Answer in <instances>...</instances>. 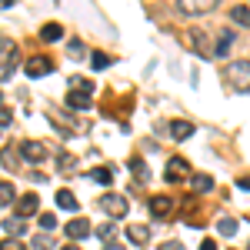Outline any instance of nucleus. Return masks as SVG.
<instances>
[{"instance_id": "obj_1", "label": "nucleus", "mask_w": 250, "mask_h": 250, "mask_svg": "<svg viewBox=\"0 0 250 250\" xmlns=\"http://www.w3.org/2000/svg\"><path fill=\"white\" fill-rule=\"evenodd\" d=\"M224 83L230 94H250V60H233L224 70Z\"/></svg>"}, {"instance_id": "obj_2", "label": "nucleus", "mask_w": 250, "mask_h": 250, "mask_svg": "<svg viewBox=\"0 0 250 250\" xmlns=\"http://www.w3.org/2000/svg\"><path fill=\"white\" fill-rule=\"evenodd\" d=\"M14 70H17V43L3 37L0 40V83L14 77Z\"/></svg>"}, {"instance_id": "obj_3", "label": "nucleus", "mask_w": 250, "mask_h": 250, "mask_svg": "<svg viewBox=\"0 0 250 250\" xmlns=\"http://www.w3.org/2000/svg\"><path fill=\"white\" fill-rule=\"evenodd\" d=\"M97 207L107 213V217H127V213H130V200L120 197V193H104Z\"/></svg>"}, {"instance_id": "obj_4", "label": "nucleus", "mask_w": 250, "mask_h": 250, "mask_svg": "<svg viewBox=\"0 0 250 250\" xmlns=\"http://www.w3.org/2000/svg\"><path fill=\"white\" fill-rule=\"evenodd\" d=\"M167 184H177V180H184V177H190V164L184 160V157H170L167 160Z\"/></svg>"}, {"instance_id": "obj_5", "label": "nucleus", "mask_w": 250, "mask_h": 250, "mask_svg": "<svg viewBox=\"0 0 250 250\" xmlns=\"http://www.w3.org/2000/svg\"><path fill=\"white\" fill-rule=\"evenodd\" d=\"M177 10L187 14V17H200V14L213 10V0H177Z\"/></svg>"}, {"instance_id": "obj_6", "label": "nucleus", "mask_w": 250, "mask_h": 250, "mask_svg": "<svg viewBox=\"0 0 250 250\" xmlns=\"http://www.w3.org/2000/svg\"><path fill=\"white\" fill-rule=\"evenodd\" d=\"M37 210H40V197L34 190L30 193H23L17 200V220H27V217H37Z\"/></svg>"}, {"instance_id": "obj_7", "label": "nucleus", "mask_w": 250, "mask_h": 250, "mask_svg": "<svg viewBox=\"0 0 250 250\" xmlns=\"http://www.w3.org/2000/svg\"><path fill=\"white\" fill-rule=\"evenodd\" d=\"M23 70H27V77H47V74H54V60L50 57H30L23 63Z\"/></svg>"}, {"instance_id": "obj_8", "label": "nucleus", "mask_w": 250, "mask_h": 250, "mask_svg": "<svg viewBox=\"0 0 250 250\" xmlns=\"http://www.w3.org/2000/svg\"><path fill=\"white\" fill-rule=\"evenodd\" d=\"M20 157H23L27 164H43L47 147H43V144H37V140H23V144H20Z\"/></svg>"}, {"instance_id": "obj_9", "label": "nucleus", "mask_w": 250, "mask_h": 250, "mask_svg": "<svg viewBox=\"0 0 250 250\" xmlns=\"http://www.w3.org/2000/svg\"><path fill=\"white\" fill-rule=\"evenodd\" d=\"M90 233H94V227H90L87 217H74V220L67 224V237H70V240H83V237H90Z\"/></svg>"}, {"instance_id": "obj_10", "label": "nucleus", "mask_w": 250, "mask_h": 250, "mask_svg": "<svg viewBox=\"0 0 250 250\" xmlns=\"http://www.w3.org/2000/svg\"><path fill=\"white\" fill-rule=\"evenodd\" d=\"M150 213L160 217V220H167V217L173 213V200H170V197H164V193H160V197H150Z\"/></svg>"}, {"instance_id": "obj_11", "label": "nucleus", "mask_w": 250, "mask_h": 250, "mask_svg": "<svg viewBox=\"0 0 250 250\" xmlns=\"http://www.w3.org/2000/svg\"><path fill=\"white\" fill-rule=\"evenodd\" d=\"M170 137L173 140H190L193 137V124L190 120H170Z\"/></svg>"}, {"instance_id": "obj_12", "label": "nucleus", "mask_w": 250, "mask_h": 250, "mask_svg": "<svg viewBox=\"0 0 250 250\" xmlns=\"http://www.w3.org/2000/svg\"><path fill=\"white\" fill-rule=\"evenodd\" d=\"M127 240H130V244H150V227L130 224V227H127Z\"/></svg>"}, {"instance_id": "obj_13", "label": "nucleus", "mask_w": 250, "mask_h": 250, "mask_svg": "<svg viewBox=\"0 0 250 250\" xmlns=\"http://www.w3.org/2000/svg\"><path fill=\"white\" fill-rule=\"evenodd\" d=\"M90 100H94V97H87V94H74V90H67V107H70V110H90Z\"/></svg>"}, {"instance_id": "obj_14", "label": "nucleus", "mask_w": 250, "mask_h": 250, "mask_svg": "<svg viewBox=\"0 0 250 250\" xmlns=\"http://www.w3.org/2000/svg\"><path fill=\"white\" fill-rule=\"evenodd\" d=\"M230 20L240 23V27H250V7L247 3H233L230 7Z\"/></svg>"}, {"instance_id": "obj_15", "label": "nucleus", "mask_w": 250, "mask_h": 250, "mask_svg": "<svg viewBox=\"0 0 250 250\" xmlns=\"http://www.w3.org/2000/svg\"><path fill=\"white\" fill-rule=\"evenodd\" d=\"M57 207H60V210H70V213H74V210H77V197H74L70 190H57Z\"/></svg>"}, {"instance_id": "obj_16", "label": "nucleus", "mask_w": 250, "mask_h": 250, "mask_svg": "<svg viewBox=\"0 0 250 250\" xmlns=\"http://www.w3.org/2000/svg\"><path fill=\"white\" fill-rule=\"evenodd\" d=\"M63 37V27L60 23H43V30H40V40H47V43H54V40Z\"/></svg>"}, {"instance_id": "obj_17", "label": "nucleus", "mask_w": 250, "mask_h": 250, "mask_svg": "<svg viewBox=\"0 0 250 250\" xmlns=\"http://www.w3.org/2000/svg\"><path fill=\"white\" fill-rule=\"evenodd\" d=\"M70 90H74V94H87V97H94L97 87H94V83H90L87 77H74V80H70Z\"/></svg>"}, {"instance_id": "obj_18", "label": "nucleus", "mask_w": 250, "mask_h": 250, "mask_svg": "<svg viewBox=\"0 0 250 250\" xmlns=\"http://www.w3.org/2000/svg\"><path fill=\"white\" fill-rule=\"evenodd\" d=\"M230 43H233V30H224V34H220V40H217V50H213V57H227Z\"/></svg>"}, {"instance_id": "obj_19", "label": "nucleus", "mask_w": 250, "mask_h": 250, "mask_svg": "<svg viewBox=\"0 0 250 250\" xmlns=\"http://www.w3.org/2000/svg\"><path fill=\"white\" fill-rule=\"evenodd\" d=\"M3 227H7V233H10V237H23V233H27V224H23V220H17V217H7V220H3Z\"/></svg>"}, {"instance_id": "obj_20", "label": "nucleus", "mask_w": 250, "mask_h": 250, "mask_svg": "<svg viewBox=\"0 0 250 250\" xmlns=\"http://www.w3.org/2000/svg\"><path fill=\"white\" fill-rule=\"evenodd\" d=\"M17 200V190H14V184H3L0 180V207H10Z\"/></svg>"}, {"instance_id": "obj_21", "label": "nucleus", "mask_w": 250, "mask_h": 250, "mask_svg": "<svg viewBox=\"0 0 250 250\" xmlns=\"http://www.w3.org/2000/svg\"><path fill=\"white\" fill-rule=\"evenodd\" d=\"M193 187H197V193L213 190V177H207V173H193Z\"/></svg>"}, {"instance_id": "obj_22", "label": "nucleus", "mask_w": 250, "mask_h": 250, "mask_svg": "<svg viewBox=\"0 0 250 250\" xmlns=\"http://www.w3.org/2000/svg\"><path fill=\"white\" fill-rule=\"evenodd\" d=\"M217 230L224 233V237H233V233H237V220H233V217H220Z\"/></svg>"}, {"instance_id": "obj_23", "label": "nucleus", "mask_w": 250, "mask_h": 250, "mask_svg": "<svg viewBox=\"0 0 250 250\" xmlns=\"http://www.w3.org/2000/svg\"><path fill=\"white\" fill-rule=\"evenodd\" d=\"M110 63H114L110 54H94V57H90V67H94V70H107Z\"/></svg>"}, {"instance_id": "obj_24", "label": "nucleus", "mask_w": 250, "mask_h": 250, "mask_svg": "<svg viewBox=\"0 0 250 250\" xmlns=\"http://www.w3.org/2000/svg\"><path fill=\"white\" fill-rule=\"evenodd\" d=\"M37 224H40V233H47V230L57 227V217L54 213H37Z\"/></svg>"}, {"instance_id": "obj_25", "label": "nucleus", "mask_w": 250, "mask_h": 250, "mask_svg": "<svg viewBox=\"0 0 250 250\" xmlns=\"http://www.w3.org/2000/svg\"><path fill=\"white\" fill-rule=\"evenodd\" d=\"M0 250H30V247H27L20 237H3V240H0Z\"/></svg>"}, {"instance_id": "obj_26", "label": "nucleus", "mask_w": 250, "mask_h": 250, "mask_svg": "<svg viewBox=\"0 0 250 250\" xmlns=\"http://www.w3.org/2000/svg\"><path fill=\"white\" fill-rule=\"evenodd\" d=\"M67 54H70V60H83V40H70V43H67Z\"/></svg>"}, {"instance_id": "obj_27", "label": "nucleus", "mask_w": 250, "mask_h": 250, "mask_svg": "<svg viewBox=\"0 0 250 250\" xmlns=\"http://www.w3.org/2000/svg\"><path fill=\"white\" fill-rule=\"evenodd\" d=\"M30 250H54V240H50L47 233H37L34 244H30Z\"/></svg>"}, {"instance_id": "obj_28", "label": "nucleus", "mask_w": 250, "mask_h": 250, "mask_svg": "<svg viewBox=\"0 0 250 250\" xmlns=\"http://www.w3.org/2000/svg\"><path fill=\"white\" fill-rule=\"evenodd\" d=\"M187 43H190L193 50H200V54H207V37H200V34H187Z\"/></svg>"}, {"instance_id": "obj_29", "label": "nucleus", "mask_w": 250, "mask_h": 250, "mask_svg": "<svg viewBox=\"0 0 250 250\" xmlns=\"http://www.w3.org/2000/svg\"><path fill=\"white\" fill-rule=\"evenodd\" d=\"M90 177L100 180V184H110V180H114V170H110V167H97V170H90Z\"/></svg>"}, {"instance_id": "obj_30", "label": "nucleus", "mask_w": 250, "mask_h": 250, "mask_svg": "<svg viewBox=\"0 0 250 250\" xmlns=\"http://www.w3.org/2000/svg\"><path fill=\"white\" fill-rule=\"evenodd\" d=\"M0 160H3V167H7V170H17V154H14L10 147H7V150L0 154Z\"/></svg>"}, {"instance_id": "obj_31", "label": "nucleus", "mask_w": 250, "mask_h": 250, "mask_svg": "<svg viewBox=\"0 0 250 250\" xmlns=\"http://www.w3.org/2000/svg\"><path fill=\"white\" fill-rule=\"evenodd\" d=\"M127 167H130L140 180H147V170H144V160H140V157H130V164H127Z\"/></svg>"}, {"instance_id": "obj_32", "label": "nucleus", "mask_w": 250, "mask_h": 250, "mask_svg": "<svg viewBox=\"0 0 250 250\" xmlns=\"http://www.w3.org/2000/svg\"><path fill=\"white\" fill-rule=\"evenodd\" d=\"M114 233H117V227H114V224H100V227H97V237H104V240H110Z\"/></svg>"}, {"instance_id": "obj_33", "label": "nucleus", "mask_w": 250, "mask_h": 250, "mask_svg": "<svg viewBox=\"0 0 250 250\" xmlns=\"http://www.w3.org/2000/svg\"><path fill=\"white\" fill-rule=\"evenodd\" d=\"M70 167H74V157L60 154V170H70Z\"/></svg>"}, {"instance_id": "obj_34", "label": "nucleus", "mask_w": 250, "mask_h": 250, "mask_svg": "<svg viewBox=\"0 0 250 250\" xmlns=\"http://www.w3.org/2000/svg\"><path fill=\"white\" fill-rule=\"evenodd\" d=\"M7 124H10V110L0 104V127H7Z\"/></svg>"}, {"instance_id": "obj_35", "label": "nucleus", "mask_w": 250, "mask_h": 250, "mask_svg": "<svg viewBox=\"0 0 250 250\" xmlns=\"http://www.w3.org/2000/svg\"><path fill=\"white\" fill-rule=\"evenodd\" d=\"M237 187H240V190H247V193H250V177H237Z\"/></svg>"}, {"instance_id": "obj_36", "label": "nucleus", "mask_w": 250, "mask_h": 250, "mask_svg": "<svg viewBox=\"0 0 250 250\" xmlns=\"http://www.w3.org/2000/svg\"><path fill=\"white\" fill-rule=\"evenodd\" d=\"M104 250H124V244H117V240H110V244H104Z\"/></svg>"}, {"instance_id": "obj_37", "label": "nucleus", "mask_w": 250, "mask_h": 250, "mask_svg": "<svg viewBox=\"0 0 250 250\" xmlns=\"http://www.w3.org/2000/svg\"><path fill=\"white\" fill-rule=\"evenodd\" d=\"M200 250H217V244H213V240H204V244H200Z\"/></svg>"}, {"instance_id": "obj_38", "label": "nucleus", "mask_w": 250, "mask_h": 250, "mask_svg": "<svg viewBox=\"0 0 250 250\" xmlns=\"http://www.w3.org/2000/svg\"><path fill=\"white\" fill-rule=\"evenodd\" d=\"M160 250H184V247H180V244H173V240H170V244H164Z\"/></svg>"}, {"instance_id": "obj_39", "label": "nucleus", "mask_w": 250, "mask_h": 250, "mask_svg": "<svg viewBox=\"0 0 250 250\" xmlns=\"http://www.w3.org/2000/svg\"><path fill=\"white\" fill-rule=\"evenodd\" d=\"M60 250H80V247H74V244H67V247H60Z\"/></svg>"}]
</instances>
